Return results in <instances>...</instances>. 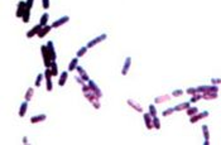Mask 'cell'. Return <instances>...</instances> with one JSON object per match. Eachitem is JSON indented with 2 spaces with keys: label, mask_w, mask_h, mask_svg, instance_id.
I'll return each instance as SVG.
<instances>
[{
  "label": "cell",
  "mask_w": 221,
  "mask_h": 145,
  "mask_svg": "<svg viewBox=\"0 0 221 145\" xmlns=\"http://www.w3.org/2000/svg\"><path fill=\"white\" fill-rule=\"evenodd\" d=\"M48 20H50V14L48 13H44L42 16H41V20H39V24L42 27H44V25H48Z\"/></svg>",
  "instance_id": "484cf974"
},
{
  "label": "cell",
  "mask_w": 221,
  "mask_h": 145,
  "mask_svg": "<svg viewBox=\"0 0 221 145\" xmlns=\"http://www.w3.org/2000/svg\"><path fill=\"white\" fill-rule=\"evenodd\" d=\"M41 52H42L43 62H44V67H46V68H50V67H51V64H52V61H53V59H52V56H51L50 51H48L47 44L41 47Z\"/></svg>",
  "instance_id": "6da1fadb"
},
{
  "label": "cell",
  "mask_w": 221,
  "mask_h": 145,
  "mask_svg": "<svg viewBox=\"0 0 221 145\" xmlns=\"http://www.w3.org/2000/svg\"><path fill=\"white\" fill-rule=\"evenodd\" d=\"M211 83L212 84H220L221 83V78H211Z\"/></svg>",
  "instance_id": "ab89813d"
},
{
  "label": "cell",
  "mask_w": 221,
  "mask_h": 145,
  "mask_svg": "<svg viewBox=\"0 0 221 145\" xmlns=\"http://www.w3.org/2000/svg\"><path fill=\"white\" fill-rule=\"evenodd\" d=\"M83 96L86 97V100H87V101L90 102V104H92V102H94V101H96V100H100V99L97 97V96H96V95H95L92 91L85 92V93H83Z\"/></svg>",
  "instance_id": "e0dca14e"
},
{
  "label": "cell",
  "mask_w": 221,
  "mask_h": 145,
  "mask_svg": "<svg viewBox=\"0 0 221 145\" xmlns=\"http://www.w3.org/2000/svg\"><path fill=\"white\" fill-rule=\"evenodd\" d=\"M52 29H53V28H52V25H44V27H43V28L41 29V32L38 33V38H44L46 35L52 31Z\"/></svg>",
  "instance_id": "2e32d148"
},
{
  "label": "cell",
  "mask_w": 221,
  "mask_h": 145,
  "mask_svg": "<svg viewBox=\"0 0 221 145\" xmlns=\"http://www.w3.org/2000/svg\"><path fill=\"white\" fill-rule=\"evenodd\" d=\"M27 110H28V101H24L23 104L20 105V107H19V111H18V114H19V117H24V116H26Z\"/></svg>",
  "instance_id": "ac0fdd59"
},
{
  "label": "cell",
  "mask_w": 221,
  "mask_h": 145,
  "mask_svg": "<svg viewBox=\"0 0 221 145\" xmlns=\"http://www.w3.org/2000/svg\"><path fill=\"white\" fill-rule=\"evenodd\" d=\"M87 46H85V47H81L80 49L77 51V53H76V57H78V58H81V57H83L86 53H87Z\"/></svg>",
  "instance_id": "4316f807"
},
{
  "label": "cell",
  "mask_w": 221,
  "mask_h": 145,
  "mask_svg": "<svg viewBox=\"0 0 221 145\" xmlns=\"http://www.w3.org/2000/svg\"><path fill=\"white\" fill-rule=\"evenodd\" d=\"M46 119H47V115L46 114L35 115V116L30 117V124H38V123H42V121H46Z\"/></svg>",
  "instance_id": "30bf717a"
},
{
  "label": "cell",
  "mask_w": 221,
  "mask_h": 145,
  "mask_svg": "<svg viewBox=\"0 0 221 145\" xmlns=\"http://www.w3.org/2000/svg\"><path fill=\"white\" fill-rule=\"evenodd\" d=\"M208 116V111H201V112H197L196 115H193V116H191V119H189V123L191 124H196L197 121H200V120L205 119Z\"/></svg>",
  "instance_id": "5b68a950"
},
{
  "label": "cell",
  "mask_w": 221,
  "mask_h": 145,
  "mask_svg": "<svg viewBox=\"0 0 221 145\" xmlns=\"http://www.w3.org/2000/svg\"><path fill=\"white\" fill-rule=\"evenodd\" d=\"M106 38H107V34H106V33H102V34H100V35H97V37L94 38L92 40H89L87 48H89V49H90V48H94L96 44H99V43H101V42L106 40Z\"/></svg>",
  "instance_id": "7a4b0ae2"
},
{
  "label": "cell",
  "mask_w": 221,
  "mask_h": 145,
  "mask_svg": "<svg viewBox=\"0 0 221 145\" xmlns=\"http://www.w3.org/2000/svg\"><path fill=\"white\" fill-rule=\"evenodd\" d=\"M27 9V3L26 1H19L17 5V11H15V16L17 18H23L24 11Z\"/></svg>",
  "instance_id": "8992f818"
},
{
  "label": "cell",
  "mask_w": 221,
  "mask_h": 145,
  "mask_svg": "<svg viewBox=\"0 0 221 145\" xmlns=\"http://www.w3.org/2000/svg\"><path fill=\"white\" fill-rule=\"evenodd\" d=\"M87 84L90 86L91 91H92V92L97 96V97H99V99H101V97H102V92H101V90H100V87L96 84V82H95L94 80H89V81H87Z\"/></svg>",
  "instance_id": "277c9868"
},
{
  "label": "cell",
  "mask_w": 221,
  "mask_h": 145,
  "mask_svg": "<svg viewBox=\"0 0 221 145\" xmlns=\"http://www.w3.org/2000/svg\"><path fill=\"white\" fill-rule=\"evenodd\" d=\"M198 93H206V92H217L219 87L217 84H211V86H198L196 87Z\"/></svg>",
  "instance_id": "3957f363"
},
{
  "label": "cell",
  "mask_w": 221,
  "mask_h": 145,
  "mask_svg": "<svg viewBox=\"0 0 221 145\" xmlns=\"http://www.w3.org/2000/svg\"><path fill=\"white\" fill-rule=\"evenodd\" d=\"M153 126H154V129L161 130V120H159L157 116L153 117Z\"/></svg>",
  "instance_id": "4dcf8cb0"
},
{
  "label": "cell",
  "mask_w": 221,
  "mask_h": 145,
  "mask_svg": "<svg viewBox=\"0 0 221 145\" xmlns=\"http://www.w3.org/2000/svg\"><path fill=\"white\" fill-rule=\"evenodd\" d=\"M47 47H48V51H50L51 56H52V59H53V61H56V59H57V53H56V49H54L53 42H52V40H48Z\"/></svg>",
  "instance_id": "5bb4252c"
},
{
  "label": "cell",
  "mask_w": 221,
  "mask_h": 145,
  "mask_svg": "<svg viewBox=\"0 0 221 145\" xmlns=\"http://www.w3.org/2000/svg\"><path fill=\"white\" fill-rule=\"evenodd\" d=\"M67 78H68V72H67V71H63L62 73L59 75V80H58V86L63 87L65 84H66V81H67Z\"/></svg>",
  "instance_id": "9a60e30c"
},
{
  "label": "cell",
  "mask_w": 221,
  "mask_h": 145,
  "mask_svg": "<svg viewBox=\"0 0 221 145\" xmlns=\"http://www.w3.org/2000/svg\"><path fill=\"white\" fill-rule=\"evenodd\" d=\"M202 131H204V136H205V145L210 144V131H208V126L204 125L202 126Z\"/></svg>",
  "instance_id": "d6986e66"
},
{
  "label": "cell",
  "mask_w": 221,
  "mask_h": 145,
  "mask_svg": "<svg viewBox=\"0 0 221 145\" xmlns=\"http://www.w3.org/2000/svg\"><path fill=\"white\" fill-rule=\"evenodd\" d=\"M51 72H52V76L53 77H57L59 75V71H58V66H57V62L56 61H52V64H51Z\"/></svg>",
  "instance_id": "603a6c76"
},
{
  "label": "cell",
  "mask_w": 221,
  "mask_h": 145,
  "mask_svg": "<svg viewBox=\"0 0 221 145\" xmlns=\"http://www.w3.org/2000/svg\"><path fill=\"white\" fill-rule=\"evenodd\" d=\"M68 20H70V16H68V15H65V16H61L59 19L54 20V22L51 24V25H52V28H59V27H62L63 24H66Z\"/></svg>",
  "instance_id": "52a82bcc"
},
{
  "label": "cell",
  "mask_w": 221,
  "mask_h": 145,
  "mask_svg": "<svg viewBox=\"0 0 221 145\" xmlns=\"http://www.w3.org/2000/svg\"><path fill=\"white\" fill-rule=\"evenodd\" d=\"M217 92H206V93H201V100H208V101H211V100H215V99H217Z\"/></svg>",
  "instance_id": "4fadbf2b"
},
{
  "label": "cell",
  "mask_w": 221,
  "mask_h": 145,
  "mask_svg": "<svg viewBox=\"0 0 221 145\" xmlns=\"http://www.w3.org/2000/svg\"><path fill=\"white\" fill-rule=\"evenodd\" d=\"M43 27L41 25V24H37L35 27H33L32 29H30V31L27 33V38H33L34 35H38V33L41 32V29H42Z\"/></svg>",
  "instance_id": "8fae6325"
},
{
  "label": "cell",
  "mask_w": 221,
  "mask_h": 145,
  "mask_svg": "<svg viewBox=\"0 0 221 145\" xmlns=\"http://www.w3.org/2000/svg\"><path fill=\"white\" fill-rule=\"evenodd\" d=\"M169 99H171L169 95H162V96H158V97H156L154 99V102H156V104H163V102L168 101Z\"/></svg>",
  "instance_id": "d4e9b609"
},
{
  "label": "cell",
  "mask_w": 221,
  "mask_h": 145,
  "mask_svg": "<svg viewBox=\"0 0 221 145\" xmlns=\"http://www.w3.org/2000/svg\"><path fill=\"white\" fill-rule=\"evenodd\" d=\"M182 95H183L182 90H174V91L172 92V96H173V97H180V96H182Z\"/></svg>",
  "instance_id": "d590c367"
},
{
  "label": "cell",
  "mask_w": 221,
  "mask_h": 145,
  "mask_svg": "<svg viewBox=\"0 0 221 145\" xmlns=\"http://www.w3.org/2000/svg\"><path fill=\"white\" fill-rule=\"evenodd\" d=\"M186 93H188V95H191V96H192V95H196V93H198V92H197V90H196V88L189 87V88H187V90H186Z\"/></svg>",
  "instance_id": "74e56055"
},
{
  "label": "cell",
  "mask_w": 221,
  "mask_h": 145,
  "mask_svg": "<svg viewBox=\"0 0 221 145\" xmlns=\"http://www.w3.org/2000/svg\"><path fill=\"white\" fill-rule=\"evenodd\" d=\"M143 117H144V121H145V128L148 129V130H152L154 126H153V117L150 116V114L149 112L144 114Z\"/></svg>",
  "instance_id": "9c48e42d"
},
{
  "label": "cell",
  "mask_w": 221,
  "mask_h": 145,
  "mask_svg": "<svg viewBox=\"0 0 221 145\" xmlns=\"http://www.w3.org/2000/svg\"><path fill=\"white\" fill-rule=\"evenodd\" d=\"M27 8H29V9H32V7H33V3H34V0H27Z\"/></svg>",
  "instance_id": "60d3db41"
},
{
  "label": "cell",
  "mask_w": 221,
  "mask_h": 145,
  "mask_svg": "<svg viewBox=\"0 0 221 145\" xmlns=\"http://www.w3.org/2000/svg\"><path fill=\"white\" fill-rule=\"evenodd\" d=\"M23 23H29V19H30V9L29 8H27L26 9V11H24V14H23Z\"/></svg>",
  "instance_id": "83f0119b"
},
{
  "label": "cell",
  "mask_w": 221,
  "mask_h": 145,
  "mask_svg": "<svg viewBox=\"0 0 221 145\" xmlns=\"http://www.w3.org/2000/svg\"><path fill=\"white\" fill-rule=\"evenodd\" d=\"M200 100H201V93H196V95H192L191 101H189V102H197Z\"/></svg>",
  "instance_id": "e575fe53"
},
{
  "label": "cell",
  "mask_w": 221,
  "mask_h": 145,
  "mask_svg": "<svg viewBox=\"0 0 221 145\" xmlns=\"http://www.w3.org/2000/svg\"><path fill=\"white\" fill-rule=\"evenodd\" d=\"M130 64H132V58L130 57H126L125 61H124V64H123V68H121V75L123 76H126L129 70H130Z\"/></svg>",
  "instance_id": "ba28073f"
},
{
  "label": "cell",
  "mask_w": 221,
  "mask_h": 145,
  "mask_svg": "<svg viewBox=\"0 0 221 145\" xmlns=\"http://www.w3.org/2000/svg\"><path fill=\"white\" fill-rule=\"evenodd\" d=\"M76 71H77V73H78V76H81L82 78H83V81H86L87 82L90 78H89V76H87V73H86V71L81 67V66H77V68H76Z\"/></svg>",
  "instance_id": "44dd1931"
},
{
  "label": "cell",
  "mask_w": 221,
  "mask_h": 145,
  "mask_svg": "<svg viewBox=\"0 0 221 145\" xmlns=\"http://www.w3.org/2000/svg\"><path fill=\"white\" fill-rule=\"evenodd\" d=\"M126 104H128L129 106H130L132 108H134V110H135L137 112H143V107L140 106V105L138 104V102L134 101V100H130V99H129V100L126 101Z\"/></svg>",
  "instance_id": "7c38bea8"
},
{
  "label": "cell",
  "mask_w": 221,
  "mask_h": 145,
  "mask_svg": "<svg viewBox=\"0 0 221 145\" xmlns=\"http://www.w3.org/2000/svg\"><path fill=\"white\" fill-rule=\"evenodd\" d=\"M197 112H198V108L197 107H188L187 108V115H188L189 117L193 116V115H196Z\"/></svg>",
  "instance_id": "f546056e"
},
{
  "label": "cell",
  "mask_w": 221,
  "mask_h": 145,
  "mask_svg": "<svg viewBox=\"0 0 221 145\" xmlns=\"http://www.w3.org/2000/svg\"><path fill=\"white\" fill-rule=\"evenodd\" d=\"M75 81H76L81 87L85 86V84H87V83H86V81H83V78H82L81 76H75Z\"/></svg>",
  "instance_id": "1f68e13d"
},
{
  "label": "cell",
  "mask_w": 221,
  "mask_h": 145,
  "mask_svg": "<svg viewBox=\"0 0 221 145\" xmlns=\"http://www.w3.org/2000/svg\"><path fill=\"white\" fill-rule=\"evenodd\" d=\"M33 96H34V88H32V87H29L28 90H27V92H26V95H24V99H26V101H32V99H33Z\"/></svg>",
  "instance_id": "cb8c5ba5"
},
{
  "label": "cell",
  "mask_w": 221,
  "mask_h": 145,
  "mask_svg": "<svg viewBox=\"0 0 221 145\" xmlns=\"http://www.w3.org/2000/svg\"><path fill=\"white\" fill-rule=\"evenodd\" d=\"M149 114H150V116H152V117L157 116V108H156V106H154V105H149Z\"/></svg>",
  "instance_id": "d6a6232c"
},
{
  "label": "cell",
  "mask_w": 221,
  "mask_h": 145,
  "mask_svg": "<svg viewBox=\"0 0 221 145\" xmlns=\"http://www.w3.org/2000/svg\"><path fill=\"white\" fill-rule=\"evenodd\" d=\"M43 78H44V73H38V76H37V78H35V82H34V86L35 87H39L41 86Z\"/></svg>",
  "instance_id": "f1b7e54d"
},
{
  "label": "cell",
  "mask_w": 221,
  "mask_h": 145,
  "mask_svg": "<svg viewBox=\"0 0 221 145\" xmlns=\"http://www.w3.org/2000/svg\"><path fill=\"white\" fill-rule=\"evenodd\" d=\"M94 106V108H96V110H99V108L101 107V104H100V100H96V101H94L92 104H91Z\"/></svg>",
  "instance_id": "f35d334b"
},
{
  "label": "cell",
  "mask_w": 221,
  "mask_h": 145,
  "mask_svg": "<svg viewBox=\"0 0 221 145\" xmlns=\"http://www.w3.org/2000/svg\"><path fill=\"white\" fill-rule=\"evenodd\" d=\"M173 112H176V111H174V108H173V107H171V108H167V110H164V111L162 112V115H163V116H169V115H172Z\"/></svg>",
  "instance_id": "836d02e7"
},
{
  "label": "cell",
  "mask_w": 221,
  "mask_h": 145,
  "mask_svg": "<svg viewBox=\"0 0 221 145\" xmlns=\"http://www.w3.org/2000/svg\"><path fill=\"white\" fill-rule=\"evenodd\" d=\"M189 106H191V102L187 101V102H182V104L174 106L173 108H174V111H182V110H187Z\"/></svg>",
  "instance_id": "ffe728a7"
},
{
  "label": "cell",
  "mask_w": 221,
  "mask_h": 145,
  "mask_svg": "<svg viewBox=\"0 0 221 145\" xmlns=\"http://www.w3.org/2000/svg\"><path fill=\"white\" fill-rule=\"evenodd\" d=\"M50 5H51V3H50V0H42V7H43V9H50Z\"/></svg>",
  "instance_id": "8d00e7d4"
},
{
  "label": "cell",
  "mask_w": 221,
  "mask_h": 145,
  "mask_svg": "<svg viewBox=\"0 0 221 145\" xmlns=\"http://www.w3.org/2000/svg\"><path fill=\"white\" fill-rule=\"evenodd\" d=\"M28 143H29V141H28V138L24 136V138H23V144H28Z\"/></svg>",
  "instance_id": "b9f144b4"
},
{
  "label": "cell",
  "mask_w": 221,
  "mask_h": 145,
  "mask_svg": "<svg viewBox=\"0 0 221 145\" xmlns=\"http://www.w3.org/2000/svg\"><path fill=\"white\" fill-rule=\"evenodd\" d=\"M77 66H78V57H75L73 59H71V62H70V64H68V71H70V72L76 71Z\"/></svg>",
  "instance_id": "7402d4cb"
}]
</instances>
